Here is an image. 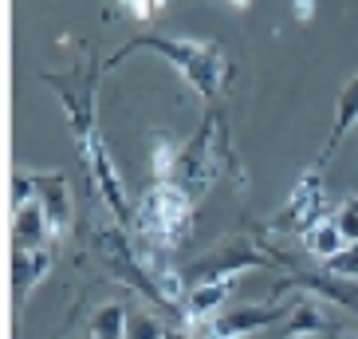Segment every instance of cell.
Segmentation results:
<instances>
[{
    "instance_id": "cell-10",
    "label": "cell",
    "mask_w": 358,
    "mask_h": 339,
    "mask_svg": "<svg viewBox=\"0 0 358 339\" xmlns=\"http://www.w3.org/2000/svg\"><path fill=\"white\" fill-rule=\"evenodd\" d=\"M48 268H52V253H48V249H40V253L12 249V288H16L20 296H28V292L40 284L43 276H48Z\"/></svg>"
},
{
    "instance_id": "cell-18",
    "label": "cell",
    "mask_w": 358,
    "mask_h": 339,
    "mask_svg": "<svg viewBox=\"0 0 358 339\" xmlns=\"http://www.w3.org/2000/svg\"><path fill=\"white\" fill-rule=\"evenodd\" d=\"M323 272L338 276V280H350V284H358V244H347L338 256H331L323 265Z\"/></svg>"
},
{
    "instance_id": "cell-3",
    "label": "cell",
    "mask_w": 358,
    "mask_h": 339,
    "mask_svg": "<svg viewBox=\"0 0 358 339\" xmlns=\"http://www.w3.org/2000/svg\"><path fill=\"white\" fill-rule=\"evenodd\" d=\"M299 300H303V296H299ZM299 300L236 304V307H229V312H221V316L213 319V331H217V339H221V335H241V339H248L252 331H264V328H272V324H287V319H292V312L299 307Z\"/></svg>"
},
{
    "instance_id": "cell-15",
    "label": "cell",
    "mask_w": 358,
    "mask_h": 339,
    "mask_svg": "<svg viewBox=\"0 0 358 339\" xmlns=\"http://www.w3.org/2000/svg\"><path fill=\"white\" fill-rule=\"evenodd\" d=\"M127 339H169V331H166V324H162L154 312H146V307H130Z\"/></svg>"
},
{
    "instance_id": "cell-1",
    "label": "cell",
    "mask_w": 358,
    "mask_h": 339,
    "mask_svg": "<svg viewBox=\"0 0 358 339\" xmlns=\"http://www.w3.org/2000/svg\"><path fill=\"white\" fill-rule=\"evenodd\" d=\"M134 233L138 241L154 244L162 253H173L193 233V202L178 186H150L142 193V202H138Z\"/></svg>"
},
{
    "instance_id": "cell-13",
    "label": "cell",
    "mask_w": 358,
    "mask_h": 339,
    "mask_svg": "<svg viewBox=\"0 0 358 339\" xmlns=\"http://www.w3.org/2000/svg\"><path fill=\"white\" fill-rule=\"evenodd\" d=\"M150 170H154V178H158V186H169L173 181V170H178V158H181V150L173 146V138L162 134V130H154L150 134Z\"/></svg>"
},
{
    "instance_id": "cell-8",
    "label": "cell",
    "mask_w": 358,
    "mask_h": 339,
    "mask_svg": "<svg viewBox=\"0 0 358 339\" xmlns=\"http://www.w3.org/2000/svg\"><path fill=\"white\" fill-rule=\"evenodd\" d=\"M185 79H189V87L197 91V95H205V99L217 95V91L224 87V79H229V64H224L221 48L209 43V48H205V52L185 67Z\"/></svg>"
},
{
    "instance_id": "cell-9",
    "label": "cell",
    "mask_w": 358,
    "mask_h": 339,
    "mask_svg": "<svg viewBox=\"0 0 358 339\" xmlns=\"http://www.w3.org/2000/svg\"><path fill=\"white\" fill-rule=\"evenodd\" d=\"M358 123V75L350 79L347 87H343V95H338V106H335V127H331V138H327V146L323 154L315 158V166L311 170H323L327 162L335 158V150L343 146V138L350 134V127Z\"/></svg>"
},
{
    "instance_id": "cell-19",
    "label": "cell",
    "mask_w": 358,
    "mask_h": 339,
    "mask_svg": "<svg viewBox=\"0 0 358 339\" xmlns=\"http://www.w3.org/2000/svg\"><path fill=\"white\" fill-rule=\"evenodd\" d=\"M292 12H295V16H299V20L307 24V16H311V12H315V4H307V0H303V4H295Z\"/></svg>"
},
{
    "instance_id": "cell-4",
    "label": "cell",
    "mask_w": 358,
    "mask_h": 339,
    "mask_svg": "<svg viewBox=\"0 0 358 339\" xmlns=\"http://www.w3.org/2000/svg\"><path fill=\"white\" fill-rule=\"evenodd\" d=\"M83 150H87V166H91V178H95V193H99V202H103L106 209H110L115 225L130 229V202H127V190H122V181H118L115 162H110V154H106L103 138L95 134Z\"/></svg>"
},
{
    "instance_id": "cell-21",
    "label": "cell",
    "mask_w": 358,
    "mask_h": 339,
    "mask_svg": "<svg viewBox=\"0 0 358 339\" xmlns=\"http://www.w3.org/2000/svg\"><path fill=\"white\" fill-rule=\"evenodd\" d=\"M83 339H91V335H83Z\"/></svg>"
},
{
    "instance_id": "cell-5",
    "label": "cell",
    "mask_w": 358,
    "mask_h": 339,
    "mask_svg": "<svg viewBox=\"0 0 358 339\" xmlns=\"http://www.w3.org/2000/svg\"><path fill=\"white\" fill-rule=\"evenodd\" d=\"M232 288H236V280H213V284L189 288V296L181 304V324H209L221 312H229L224 304H229Z\"/></svg>"
},
{
    "instance_id": "cell-14",
    "label": "cell",
    "mask_w": 358,
    "mask_h": 339,
    "mask_svg": "<svg viewBox=\"0 0 358 339\" xmlns=\"http://www.w3.org/2000/svg\"><path fill=\"white\" fill-rule=\"evenodd\" d=\"M127 319H130V307L127 304H103L91 316V339H127Z\"/></svg>"
},
{
    "instance_id": "cell-16",
    "label": "cell",
    "mask_w": 358,
    "mask_h": 339,
    "mask_svg": "<svg viewBox=\"0 0 358 339\" xmlns=\"http://www.w3.org/2000/svg\"><path fill=\"white\" fill-rule=\"evenodd\" d=\"M8 202H12V213L28 209V205L40 202V181H36V174H24V170H16L8 181Z\"/></svg>"
},
{
    "instance_id": "cell-12",
    "label": "cell",
    "mask_w": 358,
    "mask_h": 339,
    "mask_svg": "<svg viewBox=\"0 0 358 339\" xmlns=\"http://www.w3.org/2000/svg\"><path fill=\"white\" fill-rule=\"evenodd\" d=\"M323 328H327V319L319 312V300L303 296L299 307L292 312V319L284 324V335L287 339H315V335H323Z\"/></svg>"
},
{
    "instance_id": "cell-17",
    "label": "cell",
    "mask_w": 358,
    "mask_h": 339,
    "mask_svg": "<svg viewBox=\"0 0 358 339\" xmlns=\"http://www.w3.org/2000/svg\"><path fill=\"white\" fill-rule=\"evenodd\" d=\"M331 221H335V229L343 233V241L358 244V198H355V193H350V198H343V202L331 209Z\"/></svg>"
},
{
    "instance_id": "cell-7",
    "label": "cell",
    "mask_w": 358,
    "mask_h": 339,
    "mask_svg": "<svg viewBox=\"0 0 358 339\" xmlns=\"http://www.w3.org/2000/svg\"><path fill=\"white\" fill-rule=\"evenodd\" d=\"M52 241V225H48V213L43 205H28V209L12 213V249H24V253H40Z\"/></svg>"
},
{
    "instance_id": "cell-2",
    "label": "cell",
    "mask_w": 358,
    "mask_h": 339,
    "mask_svg": "<svg viewBox=\"0 0 358 339\" xmlns=\"http://www.w3.org/2000/svg\"><path fill=\"white\" fill-rule=\"evenodd\" d=\"M327 209H331V205H327V193H323V178H319V170H307L303 178L295 181L287 205L275 213L268 225H264V233H272V237L299 233V237H303L315 221H323Z\"/></svg>"
},
{
    "instance_id": "cell-20",
    "label": "cell",
    "mask_w": 358,
    "mask_h": 339,
    "mask_svg": "<svg viewBox=\"0 0 358 339\" xmlns=\"http://www.w3.org/2000/svg\"><path fill=\"white\" fill-rule=\"evenodd\" d=\"M221 339H241V335H221Z\"/></svg>"
},
{
    "instance_id": "cell-6",
    "label": "cell",
    "mask_w": 358,
    "mask_h": 339,
    "mask_svg": "<svg viewBox=\"0 0 358 339\" xmlns=\"http://www.w3.org/2000/svg\"><path fill=\"white\" fill-rule=\"evenodd\" d=\"M40 181V205L48 213V225H52V241L67 237L71 229V193H67V178L64 174H36Z\"/></svg>"
},
{
    "instance_id": "cell-11",
    "label": "cell",
    "mask_w": 358,
    "mask_h": 339,
    "mask_svg": "<svg viewBox=\"0 0 358 339\" xmlns=\"http://www.w3.org/2000/svg\"><path fill=\"white\" fill-rule=\"evenodd\" d=\"M299 241H303V249H307L311 256H315V261H323V265L331 261V256H338L343 249H347V241H343V233L335 229V221H331V217L315 221L303 237H299Z\"/></svg>"
}]
</instances>
